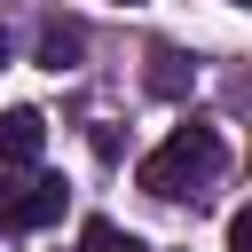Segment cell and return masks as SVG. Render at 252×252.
I'll use <instances>...</instances> for the list:
<instances>
[{
    "mask_svg": "<svg viewBox=\"0 0 252 252\" xmlns=\"http://www.w3.org/2000/svg\"><path fill=\"white\" fill-rule=\"evenodd\" d=\"M220 158H228V150H220V134L189 118V126H173V134L134 165V181H142L150 197H189V189H205V181L220 173Z\"/></svg>",
    "mask_w": 252,
    "mask_h": 252,
    "instance_id": "cell-1",
    "label": "cell"
},
{
    "mask_svg": "<svg viewBox=\"0 0 252 252\" xmlns=\"http://www.w3.org/2000/svg\"><path fill=\"white\" fill-rule=\"evenodd\" d=\"M63 205H71L63 173H32V181H8V228H47V220H63Z\"/></svg>",
    "mask_w": 252,
    "mask_h": 252,
    "instance_id": "cell-2",
    "label": "cell"
},
{
    "mask_svg": "<svg viewBox=\"0 0 252 252\" xmlns=\"http://www.w3.org/2000/svg\"><path fill=\"white\" fill-rule=\"evenodd\" d=\"M39 150H47V118L39 110H0V173L32 165Z\"/></svg>",
    "mask_w": 252,
    "mask_h": 252,
    "instance_id": "cell-3",
    "label": "cell"
},
{
    "mask_svg": "<svg viewBox=\"0 0 252 252\" xmlns=\"http://www.w3.org/2000/svg\"><path fill=\"white\" fill-rule=\"evenodd\" d=\"M79 55H87V32H79V24H63V16H55V24H47V32H39V63H47V71H71V63H79Z\"/></svg>",
    "mask_w": 252,
    "mask_h": 252,
    "instance_id": "cell-4",
    "label": "cell"
},
{
    "mask_svg": "<svg viewBox=\"0 0 252 252\" xmlns=\"http://www.w3.org/2000/svg\"><path fill=\"white\" fill-rule=\"evenodd\" d=\"M79 252H150L134 228H118V220H87L79 228Z\"/></svg>",
    "mask_w": 252,
    "mask_h": 252,
    "instance_id": "cell-5",
    "label": "cell"
},
{
    "mask_svg": "<svg viewBox=\"0 0 252 252\" xmlns=\"http://www.w3.org/2000/svg\"><path fill=\"white\" fill-rule=\"evenodd\" d=\"M150 63H158V71H150V87H158V94H181V79H189V71H181V55H173V47H158Z\"/></svg>",
    "mask_w": 252,
    "mask_h": 252,
    "instance_id": "cell-6",
    "label": "cell"
},
{
    "mask_svg": "<svg viewBox=\"0 0 252 252\" xmlns=\"http://www.w3.org/2000/svg\"><path fill=\"white\" fill-rule=\"evenodd\" d=\"M228 252H252V213H228Z\"/></svg>",
    "mask_w": 252,
    "mask_h": 252,
    "instance_id": "cell-7",
    "label": "cell"
},
{
    "mask_svg": "<svg viewBox=\"0 0 252 252\" xmlns=\"http://www.w3.org/2000/svg\"><path fill=\"white\" fill-rule=\"evenodd\" d=\"M0 228H8V173H0Z\"/></svg>",
    "mask_w": 252,
    "mask_h": 252,
    "instance_id": "cell-8",
    "label": "cell"
}]
</instances>
